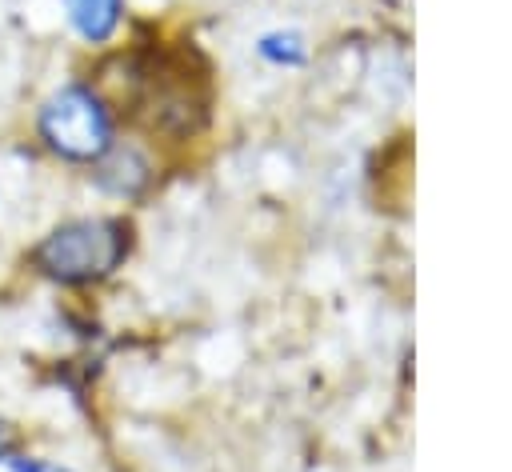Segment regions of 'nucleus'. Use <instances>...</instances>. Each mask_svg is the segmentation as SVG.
Returning <instances> with one entry per match:
<instances>
[{"mask_svg":"<svg viewBox=\"0 0 512 472\" xmlns=\"http://www.w3.org/2000/svg\"><path fill=\"white\" fill-rule=\"evenodd\" d=\"M128 256V228L112 216H80L56 224L36 248L32 268L56 284H92L120 268Z\"/></svg>","mask_w":512,"mask_h":472,"instance_id":"obj_1","label":"nucleus"},{"mask_svg":"<svg viewBox=\"0 0 512 472\" xmlns=\"http://www.w3.org/2000/svg\"><path fill=\"white\" fill-rule=\"evenodd\" d=\"M36 132L52 156L68 164H96L112 148V112L96 88L64 84L40 104Z\"/></svg>","mask_w":512,"mask_h":472,"instance_id":"obj_2","label":"nucleus"},{"mask_svg":"<svg viewBox=\"0 0 512 472\" xmlns=\"http://www.w3.org/2000/svg\"><path fill=\"white\" fill-rule=\"evenodd\" d=\"M92 180L96 188L112 192V196H136L148 184V160L132 148V144H116L92 164Z\"/></svg>","mask_w":512,"mask_h":472,"instance_id":"obj_3","label":"nucleus"},{"mask_svg":"<svg viewBox=\"0 0 512 472\" xmlns=\"http://www.w3.org/2000/svg\"><path fill=\"white\" fill-rule=\"evenodd\" d=\"M64 8H68V24L88 44L108 40L120 24V0H64Z\"/></svg>","mask_w":512,"mask_h":472,"instance_id":"obj_4","label":"nucleus"},{"mask_svg":"<svg viewBox=\"0 0 512 472\" xmlns=\"http://www.w3.org/2000/svg\"><path fill=\"white\" fill-rule=\"evenodd\" d=\"M4 464H8V472H68V468H60V464H52V460L24 456V452H12Z\"/></svg>","mask_w":512,"mask_h":472,"instance_id":"obj_5","label":"nucleus"},{"mask_svg":"<svg viewBox=\"0 0 512 472\" xmlns=\"http://www.w3.org/2000/svg\"><path fill=\"white\" fill-rule=\"evenodd\" d=\"M16 448H20V432H16V424H12V420H4V416H0V464H4Z\"/></svg>","mask_w":512,"mask_h":472,"instance_id":"obj_6","label":"nucleus"}]
</instances>
